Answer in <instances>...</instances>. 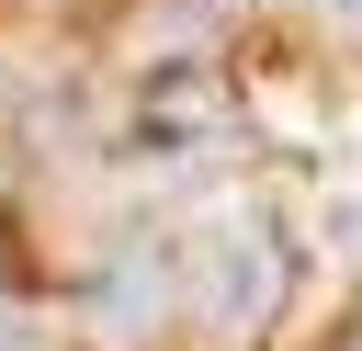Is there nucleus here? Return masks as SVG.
I'll return each mask as SVG.
<instances>
[{
    "label": "nucleus",
    "instance_id": "nucleus-1",
    "mask_svg": "<svg viewBox=\"0 0 362 351\" xmlns=\"http://www.w3.org/2000/svg\"><path fill=\"white\" fill-rule=\"evenodd\" d=\"M192 294H204V328H226V340L272 317V294H283V260H272L260 215H226V226L204 238V260H192Z\"/></svg>",
    "mask_w": 362,
    "mask_h": 351
},
{
    "label": "nucleus",
    "instance_id": "nucleus-2",
    "mask_svg": "<svg viewBox=\"0 0 362 351\" xmlns=\"http://www.w3.org/2000/svg\"><path fill=\"white\" fill-rule=\"evenodd\" d=\"M328 238H339V249H362V192H328Z\"/></svg>",
    "mask_w": 362,
    "mask_h": 351
},
{
    "label": "nucleus",
    "instance_id": "nucleus-3",
    "mask_svg": "<svg viewBox=\"0 0 362 351\" xmlns=\"http://www.w3.org/2000/svg\"><path fill=\"white\" fill-rule=\"evenodd\" d=\"M0 351H57V328L45 317H0Z\"/></svg>",
    "mask_w": 362,
    "mask_h": 351
},
{
    "label": "nucleus",
    "instance_id": "nucleus-4",
    "mask_svg": "<svg viewBox=\"0 0 362 351\" xmlns=\"http://www.w3.org/2000/svg\"><path fill=\"white\" fill-rule=\"evenodd\" d=\"M328 23H339V34H351V45H362V0H328Z\"/></svg>",
    "mask_w": 362,
    "mask_h": 351
}]
</instances>
